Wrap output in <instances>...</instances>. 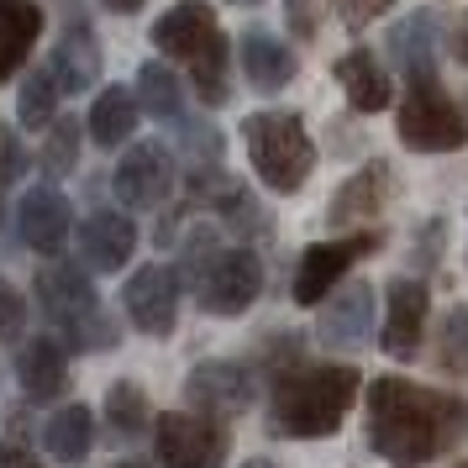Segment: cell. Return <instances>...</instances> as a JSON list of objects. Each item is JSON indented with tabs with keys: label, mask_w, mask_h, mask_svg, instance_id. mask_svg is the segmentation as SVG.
<instances>
[{
	"label": "cell",
	"mask_w": 468,
	"mask_h": 468,
	"mask_svg": "<svg viewBox=\"0 0 468 468\" xmlns=\"http://www.w3.org/2000/svg\"><path fill=\"white\" fill-rule=\"evenodd\" d=\"M37 37H43V5L37 0H0V85L27 69Z\"/></svg>",
	"instance_id": "7402d4cb"
},
{
	"label": "cell",
	"mask_w": 468,
	"mask_h": 468,
	"mask_svg": "<svg viewBox=\"0 0 468 468\" xmlns=\"http://www.w3.org/2000/svg\"><path fill=\"white\" fill-rule=\"evenodd\" d=\"M137 106L158 122H185V90L169 64H143L137 69Z\"/></svg>",
	"instance_id": "83f0119b"
},
{
	"label": "cell",
	"mask_w": 468,
	"mask_h": 468,
	"mask_svg": "<svg viewBox=\"0 0 468 468\" xmlns=\"http://www.w3.org/2000/svg\"><path fill=\"white\" fill-rule=\"evenodd\" d=\"M179 295H185L179 269H169V263H143L127 279L122 305H127V321L143 337H169L174 326H179Z\"/></svg>",
	"instance_id": "30bf717a"
},
{
	"label": "cell",
	"mask_w": 468,
	"mask_h": 468,
	"mask_svg": "<svg viewBox=\"0 0 468 468\" xmlns=\"http://www.w3.org/2000/svg\"><path fill=\"white\" fill-rule=\"evenodd\" d=\"M395 0H332V11L342 16V27H353V32H363V27L374 22V16H384Z\"/></svg>",
	"instance_id": "1f68e13d"
},
{
	"label": "cell",
	"mask_w": 468,
	"mask_h": 468,
	"mask_svg": "<svg viewBox=\"0 0 468 468\" xmlns=\"http://www.w3.org/2000/svg\"><path fill=\"white\" fill-rule=\"evenodd\" d=\"M242 468H274V463H263V458H248V463H242Z\"/></svg>",
	"instance_id": "8d00e7d4"
},
{
	"label": "cell",
	"mask_w": 468,
	"mask_h": 468,
	"mask_svg": "<svg viewBox=\"0 0 468 468\" xmlns=\"http://www.w3.org/2000/svg\"><path fill=\"white\" fill-rule=\"evenodd\" d=\"M153 452L164 468H221L232 452L227 426L211 416H195V410H169L153 426Z\"/></svg>",
	"instance_id": "ba28073f"
},
{
	"label": "cell",
	"mask_w": 468,
	"mask_h": 468,
	"mask_svg": "<svg viewBox=\"0 0 468 468\" xmlns=\"http://www.w3.org/2000/svg\"><path fill=\"white\" fill-rule=\"evenodd\" d=\"M437 32L442 22L431 16V11H416V16H405L395 32H389V53H395V64L400 74H437Z\"/></svg>",
	"instance_id": "603a6c76"
},
{
	"label": "cell",
	"mask_w": 468,
	"mask_h": 468,
	"mask_svg": "<svg viewBox=\"0 0 468 468\" xmlns=\"http://www.w3.org/2000/svg\"><path fill=\"white\" fill-rule=\"evenodd\" d=\"M27 337V295L0 274V342H22Z\"/></svg>",
	"instance_id": "4dcf8cb0"
},
{
	"label": "cell",
	"mask_w": 468,
	"mask_h": 468,
	"mask_svg": "<svg viewBox=\"0 0 468 468\" xmlns=\"http://www.w3.org/2000/svg\"><path fill=\"white\" fill-rule=\"evenodd\" d=\"M58 101H64V90H58V80H53V69L37 64L22 80V95H16V122H22L27 132H48L53 122H58Z\"/></svg>",
	"instance_id": "4316f807"
},
{
	"label": "cell",
	"mask_w": 468,
	"mask_h": 468,
	"mask_svg": "<svg viewBox=\"0 0 468 468\" xmlns=\"http://www.w3.org/2000/svg\"><path fill=\"white\" fill-rule=\"evenodd\" d=\"M395 132L410 153H458L468 148V101L447 95L437 74H410L395 111Z\"/></svg>",
	"instance_id": "52a82bcc"
},
{
	"label": "cell",
	"mask_w": 468,
	"mask_h": 468,
	"mask_svg": "<svg viewBox=\"0 0 468 468\" xmlns=\"http://www.w3.org/2000/svg\"><path fill=\"white\" fill-rule=\"evenodd\" d=\"M16 379H22V395L27 400H58L69 389V353H64V342L53 337H27L22 347H16Z\"/></svg>",
	"instance_id": "e0dca14e"
},
{
	"label": "cell",
	"mask_w": 468,
	"mask_h": 468,
	"mask_svg": "<svg viewBox=\"0 0 468 468\" xmlns=\"http://www.w3.org/2000/svg\"><path fill=\"white\" fill-rule=\"evenodd\" d=\"M185 400L195 416H211V421H232L253 405V374L232 358H211L195 363L190 379H185Z\"/></svg>",
	"instance_id": "7c38bea8"
},
{
	"label": "cell",
	"mask_w": 468,
	"mask_h": 468,
	"mask_svg": "<svg viewBox=\"0 0 468 468\" xmlns=\"http://www.w3.org/2000/svg\"><path fill=\"white\" fill-rule=\"evenodd\" d=\"M0 137H5V132H0Z\"/></svg>",
	"instance_id": "60d3db41"
},
{
	"label": "cell",
	"mask_w": 468,
	"mask_h": 468,
	"mask_svg": "<svg viewBox=\"0 0 468 468\" xmlns=\"http://www.w3.org/2000/svg\"><path fill=\"white\" fill-rule=\"evenodd\" d=\"M137 253V221L122 211H95L80 227V263L90 274H122Z\"/></svg>",
	"instance_id": "2e32d148"
},
{
	"label": "cell",
	"mask_w": 468,
	"mask_h": 468,
	"mask_svg": "<svg viewBox=\"0 0 468 468\" xmlns=\"http://www.w3.org/2000/svg\"><path fill=\"white\" fill-rule=\"evenodd\" d=\"M447 53H452L458 64H468V11H463L452 27H447Z\"/></svg>",
	"instance_id": "e575fe53"
},
{
	"label": "cell",
	"mask_w": 468,
	"mask_h": 468,
	"mask_svg": "<svg viewBox=\"0 0 468 468\" xmlns=\"http://www.w3.org/2000/svg\"><path fill=\"white\" fill-rule=\"evenodd\" d=\"M232 5H263V0H232Z\"/></svg>",
	"instance_id": "74e56055"
},
{
	"label": "cell",
	"mask_w": 468,
	"mask_h": 468,
	"mask_svg": "<svg viewBox=\"0 0 468 468\" xmlns=\"http://www.w3.org/2000/svg\"><path fill=\"white\" fill-rule=\"evenodd\" d=\"M437 363L447 374H468V305H452L442 321V342H437Z\"/></svg>",
	"instance_id": "f546056e"
},
{
	"label": "cell",
	"mask_w": 468,
	"mask_h": 468,
	"mask_svg": "<svg viewBox=\"0 0 468 468\" xmlns=\"http://www.w3.org/2000/svg\"><path fill=\"white\" fill-rule=\"evenodd\" d=\"M0 468H43L37 463V452L27 442H11V437H0Z\"/></svg>",
	"instance_id": "836d02e7"
},
{
	"label": "cell",
	"mask_w": 468,
	"mask_h": 468,
	"mask_svg": "<svg viewBox=\"0 0 468 468\" xmlns=\"http://www.w3.org/2000/svg\"><path fill=\"white\" fill-rule=\"evenodd\" d=\"M316 337L326 347H363V342H374V284H347L342 295H332V305H321Z\"/></svg>",
	"instance_id": "d6986e66"
},
{
	"label": "cell",
	"mask_w": 468,
	"mask_h": 468,
	"mask_svg": "<svg viewBox=\"0 0 468 468\" xmlns=\"http://www.w3.org/2000/svg\"><path fill=\"white\" fill-rule=\"evenodd\" d=\"M106 421H111V431H116V442H137V437H148V426L158 421V416H153L143 384L116 379L106 389Z\"/></svg>",
	"instance_id": "484cf974"
},
{
	"label": "cell",
	"mask_w": 468,
	"mask_h": 468,
	"mask_svg": "<svg viewBox=\"0 0 468 468\" xmlns=\"http://www.w3.org/2000/svg\"><path fill=\"white\" fill-rule=\"evenodd\" d=\"M179 248H185L179 279L195 284V300L206 316H242L263 295V263L253 248H221L216 232H206V227H195Z\"/></svg>",
	"instance_id": "277c9868"
},
{
	"label": "cell",
	"mask_w": 468,
	"mask_h": 468,
	"mask_svg": "<svg viewBox=\"0 0 468 468\" xmlns=\"http://www.w3.org/2000/svg\"><path fill=\"white\" fill-rule=\"evenodd\" d=\"M137 95L132 90H122V85H111V90H101L95 95V106H90V143L95 148H122L132 132H137Z\"/></svg>",
	"instance_id": "d4e9b609"
},
{
	"label": "cell",
	"mask_w": 468,
	"mask_h": 468,
	"mask_svg": "<svg viewBox=\"0 0 468 468\" xmlns=\"http://www.w3.org/2000/svg\"><path fill=\"white\" fill-rule=\"evenodd\" d=\"M43 174L48 179H64V174H74L80 169V122L74 116H58L53 127H48V137H43Z\"/></svg>",
	"instance_id": "f1b7e54d"
},
{
	"label": "cell",
	"mask_w": 468,
	"mask_h": 468,
	"mask_svg": "<svg viewBox=\"0 0 468 468\" xmlns=\"http://www.w3.org/2000/svg\"><path fill=\"white\" fill-rule=\"evenodd\" d=\"M389 190H395V174H389V164H363L347 185H342L337 195H332V227H363V221H379V211L389 206ZM368 232V227H363Z\"/></svg>",
	"instance_id": "ac0fdd59"
},
{
	"label": "cell",
	"mask_w": 468,
	"mask_h": 468,
	"mask_svg": "<svg viewBox=\"0 0 468 468\" xmlns=\"http://www.w3.org/2000/svg\"><path fill=\"white\" fill-rule=\"evenodd\" d=\"M468 437V400L431 384L379 374L368 384V447L389 468H421Z\"/></svg>",
	"instance_id": "6da1fadb"
},
{
	"label": "cell",
	"mask_w": 468,
	"mask_h": 468,
	"mask_svg": "<svg viewBox=\"0 0 468 468\" xmlns=\"http://www.w3.org/2000/svg\"><path fill=\"white\" fill-rule=\"evenodd\" d=\"M426 316H431V295H426L421 279H389L384 284V326H379V347L389 353L395 363L416 358L421 353V337H426Z\"/></svg>",
	"instance_id": "4fadbf2b"
},
{
	"label": "cell",
	"mask_w": 468,
	"mask_h": 468,
	"mask_svg": "<svg viewBox=\"0 0 468 468\" xmlns=\"http://www.w3.org/2000/svg\"><path fill=\"white\" fill-rule=\"evenodd\" d=\"M48 69H53V80H58L64 95H80V90H90L101 80V43L90 32L85 11H74V0H64V37L53 48Z\"/></svg>",
	"instance_id": "9a60e30c"
},
{
	"label": "cell",
	"mask_w": 468,
	"mask_h": 468,
	"mask_svg": "<svg viewBox=\"0 0 468 468\" xmlns=\"http://www.w3.org/2000/svg\"><path fill=\"white\" fill-rule=\"evenodd\" d=\"M116 468H148V463H116Z\"/></svg>",
	"instance_id": "ab89813d"
},
{
	"label": "cell",
	"mask_w": 468,
	"mask_h": 468,
	"mask_svg": "<svg viewBox=\"0 0 468 468\" xmlns=\"http://www.w3.org/2000/svg\"><path fill=\"white\" fill-rule=\"evenodd\" d=\"M447 468H468V458H458V463H447Z\"/></svg>",
	"instance_id": "f35d334b"
},
{
	"label": "cell",
	"mask_w": 468,
	"mask_h": 468,
	"mask_svg": "<svg viewBox=\"0 0 468 468\" xmlns=\"http://www.w3.org/2000/svg\"><path fill=\"white\" fill-rule=\"evenodd\" d=\"M363 374L353 363H284L274 374V395H269V426L279 437H332L347 410L358 400Z\"/></svg>",
	"instance_id": "7a4b0ae2"
},
{
	"label": "cell",
	"mask_w": 468,
	"mask_h": 468,
	"mask_svg": "<svg viewBox=\"0 0 468 468\" xmlns=\"http://www.w3.org/2000/svg\"><path fill=\"white\" fill-rule=\"evenodd\" d=\"M337 85L342 95H347V106L363 111V116H374V111H384L389 101H395V85H389V74H384V64L368 53V48H353V53H342L337 58Z\"/></svg>",
	"instance_id": "44dd1931"
},
{
	"label": "cell",
	"mask_w": 468,
	"mask_h": 468,
	"mask_svg": "<svg viewBox=\"0 0 468 468\" xmlns=\"http://www.w3.org/2000/svg\"><path fill=\"white\" fill-rule=\"evenodd\" d=\"M111 190L127 211H158L174 190V153L164 143H132L111 174Z\"/></svg>",
	"instance_id": "8fae6325"
},
{
	"label": "cell",
	"mask_w": 468,
	"mask_h": 468,
	"mask_svg": "<svg viewBox=\"0 0 468 468\" xmlns=\"http://www.w3.org/2000/svg\"><path fill=\"white\" fill-rule=\"evenodd\" d=\"M321 11H326V0H284V22L295 37H316Z\"/></svg>",
	"instance_id": "d6a6232c"
},
{
	"label": "cell",
	"mask_w": 468,
	"mask_h": 468,
	"mask_svg": "<svg viewBox=\"0 0 468 468\" xmlns=\"http://www.w3.org/2000/svg\"><path fill=\"white\" fill-rule=\"evenodd\" d=\"M43 447L58 463H85V452L95 447V416L90 405H58L43 421Z\"/></svg>",
	"instance_id": "cb8c5ba5"
},
{
	"label": "cell",
	"mask_w": 468,
	"mask_h": 468,
	"mask_svg": "<svg viewBox=\"0 0 468 468\" xmlns=\"http://www.w3.org/2000/svg\"><path fill=\"white\" fill-rule=\"evenodd\" d=\"M379 227H368V232H353L342 237V242H311L295 263V284H290V295L295 305H326V295L342 284V274L358 263V258L379 253Z\"/></svg>",
	"instance_id": "9c48e42d"
},
{
	"label": "cell",
	"mask_w": 468,
	"mask_h": 468,
	"mask_svg": "<svg viewBox=\"0 0 468 468\" xmlns=\"http://www.w3.org/2000/svg\"><path fill=\"white\" fill-rule=\"evenodd\" d=\"M153 48L164 58H179L190 69L195 95L206 106H227L232 101V80H227V32L216 22V11L206 0H179L153 22Z\"/></svg>",
	"instance_id": "3957f363"
},
{
	"label": "cell",
	"mask_w": 468,
	"mask_h": 468,
	"mask_svg": "<svg viewBox=\"0 0 468 468\" xmlns=\"http://www.w3.org/2000/svg\"><path fill=\"white\" fill-rule=\"evenodd\" d=\"M101 5H106V11H116V16H137L148 0H101Z\"/></svg>",
	"instance_id": "d590c367"
},
{
	"label": "cell",
	"mask_w": 468,
	"mask_h": 468,
	"mask_svg": "<svg viewBox=\"0 0 468 468\" xmlns=\"http://www.w3.org/2000/svg\"><path fill=\"white\" fill-rule=\"evenodd\" d=\"M16 232L32 253L58 258L69 248V232H74V211L58 185H32V190L16 200Z\"/></svg>",
	"instance_id": "5bb4252c"
},
{
	"label": "cell",
	"mask_w": 468,
	"mask_h": 468,
	"mask_svg": "<svg viewBox=\"0 0 468 468\" xmlns=\"http://www.w3.org/2000/svg\"><path fill=\"white\" fill-rule=\"evenodd\" d=\"M237 58H242L248 90H258V95H279V90L295 80V53L279 43L269 27H248L242 43H237Z\"/></svg>",
	"instance_id": "ffe728a7"
},
{
	"label": "cell",
	"mask_w": 468,
	"mask_h": 468,
	"mask_svg": "<svg viewBox=\"0 0 468 468\" xmlns=\"http://www.w3.org/2000/svg\"><path fill=\"white\" fill-rule=\"evenodd\" d=\"M242 143H248L253 174L274 195H295L316 169V143L295 111H253L242 122Z\"/></svg>",
	"instance_id": "8992f818"
},
{
	"label": "cell",
	"mask_w": 468,
	"mask_h": 468,
	"mask_svg": "<svg viewBox=\"0 0 468 468\" xmlns=\"http://www.w3.org/2000/svg\"><path fill=\"white\" fill-rule=\"evenodd\" d=\"M37 311L48 316L53 337H64L80 353H101L116 342V321L101 311V295L80 263H48L37 269Z\"/></svg>",
	"instance_id": "5b68a950"
}]
</instances>
